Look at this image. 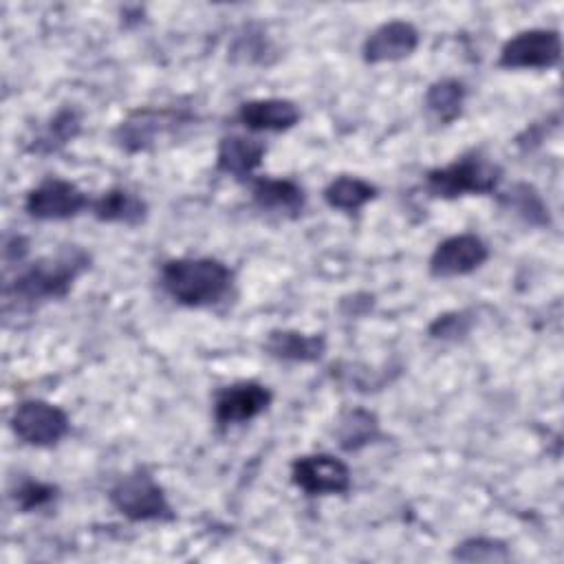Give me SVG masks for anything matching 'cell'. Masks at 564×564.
I'll list each match as a JSON object with an SVG mask.
<instances>
[{
	"instance_id": "6da1fadb",
	"label": "cell",
	"mask_w": 564,
	"mask_h": 564,
	"mask_svg": "<svg viewBox=\"0 0 564 564\" xmlns=\"http://www.w3.org/2000/svg\"><path fill=\"white\" fill-rule=\"evenodd\" d=\"M88 267L90 256L82 247H64L24 267L7 286V297L24 304L64 297Z\"/></svg>"
},
{
	"instance_id": "7a4b0ae2",
	"label": "cell",
	"mask_w": 564,
	"mask_h": 564,
	"mask_svg": "<svg viewBox=\"0 0 564 564\" xmlns=\"http://www.w3.org/2000/svg\"><path fill=\"white\" fill-rule=\"evenodd\" d=\"M234 282L231 269L216 258H174L161 267L165 293L189 308L220 302Z\"/></svg>"
},
{
	"instance_id": "3957f363",
	"label": "cell",
	"mask_w": 564,
	"mask_h": 564,
	"mask_svg": "<svg viewBox=\"0 0 564 564\" xmlns=\"http://www.w3.org/2000/svg\"><path fill=\"white\" fill-rule=\"evenodd\" d=\"M502 178L498 163L467 154L425 174V187L436 198H456L465 194H491Z\"/></svg>"
},
{
	"instance_id": "277c9868",
	"label": "cell",
	"mask_w": 564,
	"mask_h": 564,
	"mask_svg": "<svg viewBox=\"0 0 564 564\" xmlns=\"http://www.w3.org/2000/svg\"><path fill=\"white\" fill-rule=\"evenodd\" d=\"M108 498L110 505L132 522L174 518L163 487L145 469H134L121 476L112 485Z\"/></svg>"
},
{
	"instance_id": "5b68a950",
	"label": "cell",
	"mask_w": 564,
	"mask_h": 564,
	"mask_svg": "<svg viewBox=\"0 0 564 564\" xmlns=\"http://www.w3.org/2000/svg\"><path fill=\"white\" fill-rule=\"evenodd\" d=\"M11 430L26 445L51 447L68 434L70 421L62 408L42 399H29L13 410Z\"/></svg>"
},
{
	"instance_id": "8992f818",
	"label": "cell",
	"mask_w": 564,
	"mask_h": 564,
	"mask_svg": "<svg viewBox=\"0 0 564 564\" xmlns=\"http://www.w3.org/2000/svg\"><path fill=\"white\" fill-rule=\"evenodd\" d=\"M562 42L553 29H527L516 33L500 48L502 68H551L560 62Z\"/></svg>"
},
{
	"instance_id": "52a82bcc",
	"label": "cell",
	"mask_w": 564,
	"mask_h": 564,
	"mask_svg": "<svg viewBox=\"0 0 564 564\" xmlns=\"http://www.w3.org/2000/svg\"><path fill=\"white\" fill-rule=\"evenodd\" d=\"M291 480L308 496L346 494L352 485L348 465L330 454L300 456L291 465Z\"/></svg>"
},
{
	"instance_id": "ba28073f",
	"label": "cell",
	"mask_w": 564,
	"mask_h": 564,
	"mask_svg": "<svg viewBox=\"0 0 564 564\" xmlns=\"http://www.w3.org/2000/svg\"><path fill=\"white\" fill-rule=\"evenodd\" d=\"M187 121L189 115L176 108H141L117 126L115 139L123 150L141 152L152 148L163 134Z\"/></svg>"
},
{
	"instance_id": "9c48e42d",
	"label": "cell",
	"mask_w": 564,
	"mask_h": 564,
	"mask_svg": "<svg viewBox=\"0 0 564 564\" xmlns=\"http://www.w3.org/2000/svg\"><path fill=\"white\" fill-rule=\"evenodd\" d=\"M86 207L88 196L64 178H46L24 198V212L35 220H66Z\"/></svg>"
},
{
	"instance_id": "30bf717a",
	"label": "cell",
	"mask_w": 564,
	"mask_h": 564,
	"mask_svg": "<svg viewBox=\"0 0 564 564\" xmlns=\"http://www.w3.org/2000/svg\"><path fill=\"white\" fill-rule=\"evenodd\" d=\"M273 401V394L267 386L258 381H238L225 386L216 392L214 399V419L218 425H238L262 414Z\"/></svg>"
},
{
	"instance_id": "8fae6325",
	"label": "cell",
	"mask_w": 564,
	"mask_h": 564,
	"mask_svg": "<svg viewBox=\"0 0 564 564\" xmlns=\"http://www.w3.org/2000/svg\"><path fill=\"white\" fill-rule=\"evenodd\" d=\"M489 258L487 245L476 234H456L436 245L430 256V273L434 278L467 275Z\"/></svg>"
},
{
	"instance_id": "7c38bea8",
	"label": "cell",
	"mask_w": 564,
	"mask_h": 564,
	"mask_svg": "<svg viewBox=\"0 0 564 564\" xmlns=\"http://www.w3.org/2000/svg\"><path fill=\"white\" fill-rule=\"evenodd\" d=\"M419 46V31L405 20H390L377 26L364 42V59L368 64L399 62L410 57Z\"/></svg>"
},
{
	"instance_id": "4fadbf2b",
	"label": "cell",
	"mask_w": 564,
	"mask_h": 564,
	"mask_svg": "<svg viewBox=\"0 0 564 564\" xmlns=\"http://www.w3.org/2000/svg\"><path fill=\"white\" fill-rule=\"evenodd\" d=\"M238 121L256 132H282L300 121V108L293 101L278 97L251 99L240 106Z\"/></svg>"
},
{
	"instance_id": "5bb4252c",
	"label": "cell",
	"mask_w": 564,
	"mask_h": 564,
	"mask_svg": "<svg viewBox=\"0 0 564 564\" xmlns=\"http://www.w3.org/2000/svg\"><path fill=\"white\" fill-rule=\"evenodd\" d=\"M264 152L267 145L262 141L242 134H229L223 137L218 143L216 167L227 176L249 178L260 167Z\"/></svg>"
},
{
	"instance_id": "9a60e30c",
	"label": "cell",
	"mask_w": 564,
	"mask_h": 564,
	"mask_svg": "<svg viewBox=\"0 0 564 564\" xmlns=\"http://www.w3.org/2000/svg\"><path fill=\"white\" fill-rule=\"evenodd\" d=\"M264 350L282 361H297V364H313L319 361L326 352L324 335H308L300 330L278 328L271 330L264 339Z\"/></svg>"
},
{
	"instance_id": "2e32d148",
	"label": "cell",
	"mask_w": 564,
	"mask_h": 564,
	"mask_svg": "<svg viewBox=\"0 0 564 564\" xmlns=\"http://www.w3.org/2000/svg\"><path fill=\"white\" fill-rule=\"evenodd\" d=\"M251 196L260 209L284 214V216H297L304 209V189L291 181V178H273L262 176L253 181Z\"/></svg>"
},
{
	"instance_id": "e0dca14e",
	"label": "cell",
	"mask_w": 564,
	"mask_h": 564,
	"mask_svg": "<svg viewBox=\"0 0 564 564\" xmlns=\"http://www.w3.org/2000/svg\"><path fill=\"white\" fill-rule=\"evenodd\" d=\"M93 214L101 223L139 225L148 216V205L141 196L126 187H110L97 200H93Z\"/></svg>"
},
{
	"instance_id": "ac0fdd59",
	"label": "cell",
	"mask_w": 564,
	"mask_h": 564,
	"mask_svg": "<svg viewBox=\"0 0 564 564\" xmlns=\"http://www.w3.org/2000/svg\"><path fill=\"white\" fill-rule=\"evenodd\" d=\"M335 436L341 449L357 452L379 436V421L370 410L352 408L346 414H341Z\"/></svg>"
},
{
	"instance_id": "d6986e66",
	"label": "cell",
	"mask_w": 564,
	"mask_h": 564,
	"mask_svg": "<svg viewBox=\"0 0 564 564\" xmlns=\"http://www.w3.org/2000/svg\"><path fill=\"white\" fill-rule=\"evenodd\" d=\"M377 196V187L359 176H337L324 189L328 207L339 212H359Z\"/></svg>"
},
{
	"instance_id": "ffe728a7",
	"label": "cell",
	"mask_w": 564,
	"mask_h": 564,
	"mask_svg": "<svg viewBox=\"0 0 564 564\" xmlns=\"http://www.w3.org/2000/svg\"><path fill=\"white\" fill-rule=\"evenodd\" d=\"M427 112L441 121V123H452L465 104V84L454 79V77H445L434 82L423 99Z\"/></svg>"
},
{
	"instance_id": "44dd1931",
	"label": "cell",
	"mask_w": 564,
	"mask_h": 564,
	"mask_svg": "<svg viewBox=\"0 0 564 564\" xmlns=\"http://www.w3.org/2000/svg\"><path fill=\"white\" fill-rule=\"evenodd\" d=\"M79 128H82L79 112L75 108H62V110H57L48 119L46 128L42 130L40 139L35 141L33 150H37V152H55L62 145H66L68 141H73L79 134Z\"/></svg>"
},
{
	"instance_id": "7402d4cb",
	"label": "cell",
	"mask_w": 564,
	"mask_h": 564,
	"mask_svg": "<svg viewBox=\"0 0 564 564\" xmlns=\"http://www.w3.org/2000/svg\"><path fill=\"white\" fill-rule=\"evenodd\" d=\"M505 203L527 223L531 225H549V207L544 205L542 196L535 192L533 185L516 183L507 194Z\"/></svg>"
},
{
	"instance_id": "603a6c76",
	"label": "cell",
	"mask_w": 564,
	"mask_h": 564,
	"mask_svg": "<svg viewBox=\"0 0 564 564\" xmlns=\"http://www.w3.org/2000/svg\"><path fill=\"white\" fill-rule=\"evenodd\" d=\"M458 562H509L511 553L502 540L496 538H469L454 549Z\"/></svg>"
},
{
	"instance_id": "cb8c5ba5",
	"label": "cell",
	"mask_w": 564,
	"mask_h": 564,
	"mask_svg": "<svg viewBox=\"0 0 564 564\" xmlns=\"http://www.w3.org/2000/svg\"><path fill=\"white\" fill-rule=\"evenodd\" d=\"M55 498H57V487H55V485H48V482H40V480H24V482L18 485L15 491H13L15 507H18L22 513L44 509V507H48Z\"/></svg>"
},
{
	"instance_id": "d4e9b609",
	"label": "cell",
	"mask_w": 564,
	"mask_h": 564,
	"mask_svg": "<svg viewBox=\"0 0 564 564\" xmlns=\"http://www.w3.org/2000/svg\"><path fill=\"white\" fill-rule=\"evenodd\" d=\"M471 326V317L463 311H452V313H443L438 315L432 324H430V335L436 339H458L463 335L469 333Z\"/></svg>"
}]
</instances>
